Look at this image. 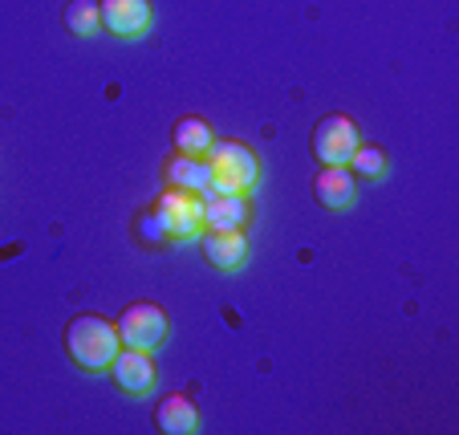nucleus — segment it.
I'll return each instance as SVG.
<instances>
[{
    "label": "nucleus",
    "instance_id": "1",
    "mask_svg": "<svg viewBox=\"0 0 459 435\" xmlns=\"http://www.w3.org/2000/svg\"><path fill=\"white\" fill-rule=\"evenodd\" d=\"M122 350L118 326L102 314H78L65 322V354L78 370L86 375H106L114 362V354Z\"/></svg>",
    "mask_w": 459,
    "mask_h": 435
},
{
    "label": "nucleus",
    "instance_id": "2",
    "mask_svg": "<svg viewBox=\"0 0 459 435\" xmlns=\"http://www.w3.org/2000/svg\"><path fill=\"white\" fill-rule=\"evenodd\" d=\"M208 171L216 196H248L260 183V155L240 139H216L208 147Z\"/></svg>",
    "mask_w": 459,
    "mask_h": 435
},
{
    "label": "nucleus",
    "instance_id": "3",
    "mask_svg": "<svg viewBox=\"0 0 459 435\" xmlns=\"http://www.w3.org/2000/svg\"><path fill=\"white\" fill-rule=\"evenodd\" d=\"M358 143H362V131H358V122L350 114H325V118H317V126L309 135V151L321 167H346Z\"/></svg>",
    "mask_w": 459,
    "mask_h": 435
},
{
    "label": "nucleus",
    "instance_id": "4",
    "mask_svg": "<svg viewBox=\"0 0 459 435\" xmlns=\"http://www.w3.org/2000/svg\"><path fill=\"white\" fill-rule=\"evenodd\" d=\"M151 208L159 212L167 228V240L183 244V240H200L204 232V196L200 192H183V187H167Z\"/></svg>",
    "mask_w": 459,
    "mask_h": 435
},
{
    "label": "nucleus",
    "instance_id": "5",
    "mask_svg": "<svg viewBox=\"0 0 459 435\" xmlns=\"http://www.w3.org/2000/svg\"><path fill=\"white\" fill-rule=\"evenodd\" d=\"M114 326H118L122 346H134V350H159L167 342V334H171V318H167V309L155 301L126 305Z\"/></svg>",
    "mask_w": 459,
    "mask_h": 435
},
{
    "label": "nucleus",
    "instance_id": "6",
    "mask_svg": "<svg viewBox=\"0 0 459 435\" xmlns=\"http://www.w3.org/2000/svg\"><path fill=\"white\" fill-rule=\"evenodd\" d=\"M106 375L114 378V387H118L122 395H130V399H143V395L155 391V358H151V350H134V346H122L118 354H114L110 370Z\"/></svg>",
    "mask_w": 459,
    "mask_h": 435
},
{
    "label": "nucleus",
    "instance_id": "7",
    "mask_svg": "<svg viewBox=\"0 0 459 435\" xmlns=\"http://www.w3.org/2000/svg\"><path fill=\"white\" fill-rule=\"evenodd\" d=\"M102 9V29L118 41H139L147 37L151 21H155V9L151 0H98Z\"/></svg>",
    "mask_w": 459,
    "mask_h": 435
},
{
    "label": "nucleus",
    "instance_id": "8",
    "mask_svg": "<svg viewBox=\"0 0 459 435\" xmlns=\"http://www.w3.org/2000/svg\"><path fill=\"white\" fill-rule=\"evenodd\" d=\"M200 248L216 273H240L248 261V236L244 228H204Z\"/></svg>",
    "mask_w": 459,
    "mask_h": 435
},
{
    "label": "nucleus",
    "instance_id": "9",
    "mask_svg": "<svg viewBox=\"0 0 459 435\" xmlns=\"http://www.w3.org/2000/svg\"><path fill=\"white\" fill-rule=\"evenodd\" d=\"M358 196V179L350 167H321L313 175V200L325 212H346Z\"/></svg>",
    "mask_w": 459,
    "mask_h": 435
},
{
    "label": "nucleus",
    "instance_id": "10",
    "mask_svg": "<svg viewBox=\"0 0 459 435\" xmlns=\"http://www.w3.org/2000/svg\"><path fill=\"white\" fill-rule=\"evenodd\" d=\"M163 179H167V187H183V192H200V196H208V187H212V171H208V159H200V155H167V163H163Z\"/></svg>",
    "mask_w": 459,
    "mask_h": 435
},
{
    "label": "nucleus",
    "instance_id": "11",
    "mask_svg": "<svg viewBox=\"0 0 459 435\" xmlns=\"http://www.w3.org/2000/svg\"><path fill=\"white\" fill-rule=\"evenodd\" d=\"M155 427L163 435H191L200 431V407L187 395H167L155 407Z\"/></svg>",
    "mask_w": 459,
    "mask_h": 435
},
{
    "label": "nucleus",
    "instance_id": "12",
    "mask_svg": "<svg viewBox=\"0 0 459 435\" xmlns=\"http://www.w3.org/2000/svg\"><path fill=\"white\" fill-rule=\"evenodd\" d=\"M252 204L248 196H204V228H248Z\"/></svg>",
    "mask_w": 459,
    "mask_h": 435
},
{
    "label": "nucleus",
    "instance_id": "13",
    "mask_svg": "<svg viewBox=\"0 0 459 435\" xmlns=\"http://www.w3.org/2000/svg\"><path fill=\"white\" fill-rule=\"evenodd\" d=\"M216 143V131H212V122L200 118V114H187V118L175 122L171 131V147L179 151V155H208V147Z\"/></svg>",
    "mask_w": 459,
    "mask_h": 435
},
{
    "label": "nucleus",
    "instance_id": "14",
    "mask_svg": "<svg viewBox=\"0 0 459 435\" xmlns=\"http://www.w3.org/2000/svg\"><path fill=\"white\" fill-rule=\"evenodd\" d=\"M346 167L354 171V179L378 183V179H386V171H390V155L382 147H374V143H358V151L350 155Z\"/></svg>",
    "mask_w": 459,
    "mask_h": 435
},
{
    "label": "nucleus",
    "instance_id": "15",
    "mask_svg": "<svg viewBox=\"0 0 459 435\" xmlns=\"http://www.w3.org/2000/svg\"><path fill=\"white\" fill-rule=\"evenodd\" d=\"M65 29H70L74 37L102 33V9H98V0H70V4H65Z\"/></svg>",
    "mask_w": 459,
    "mask_h": 435
},
{
    "label": "nucleus",
    "instance_id": "16",
    "mask_svg": "<svg viewBox=\"0 0 459 435\" xmlns=\"http://www.w3.org/2000/svg\"><path fill=\"white\" fill-rule=\"evenodd\" d=\"M134 240L143 244V248H167V228H163V220H159V212L155 208H143L139 216H134Z\"/></svg>",
    "mask_w": 459,
    "mask_h": 435
}]
</instances>
